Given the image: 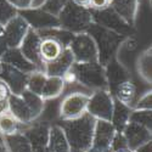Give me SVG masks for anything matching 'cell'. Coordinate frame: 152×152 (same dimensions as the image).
<instances>
[{"instance_id":"obj_3","label":"cell","mask_w":152,"mask_h":152,"mask_svg":"<svg viewBox=\"0 0 152 152\" xmlns=\"http://www.w3.org/2000/svg\"><path fill=\"white\" fill-rule=\"evenodd\" d=\"M86 33L93 38L97 49V62L104 67L113 57H116L119 45L125 39V37L108 31L94 22L88 28Z\"/></svg>"},{"instance_id":"obj_9","label":"cell","mask_w":152,"mask_h":152,"mask_svg":"<svg viewBox=\"0 0 152 152\" xmlns=\"http://www.w3.org/2000/svg\"><path fill=\"white\" fill-rule=\"evenodd\" d=\"M68 48L74 57V62L77 63L97 62L96 45L93 40V38L86 32L74 34Z\"/></svg>"},{"instance_id":"obj_29","label":"cell","mask_w":152,"mask_h":152,"mask_svg":"<svg viewBox=\"0 0 152 152\" xmlns=\"http://www.w3.org/2000/svg\"><path fill=\"white\" fill-rule=\"evenodd\" d=\"M45 80H46V74L43 71H40V69L34 71V72L28 74L27 88L26 89L29 90L31 93L35 94V95L40 96L42 90L44 88V84H45Z\"/></svg>"},{"instance_id":"obj_12","label":"cell","mask_w":152,"mask_h":152,"mask_svg":"<svg viewBox=\"0 0 152 152\" xmlns=\"http://www.w3.org/2000/svg\"><path fill=\"white\" fill-rule=\"evenodd\" d=\"M29 28L31 27L28 26V23L18 14L12 20H10L3 27V37L7 44V48H18Z\"/></svg>"},{"instance_id":"obj_19","label":"cell","mask_w":152,"mask_h":152,"mask_svg":"<svg viewBox=\"0 0 152 152\" xmlns=\"http://www.w3.org/2000/svg\"><path fill=\"white\" fill-rule=\"evenodd\" d=\"M74 65V57L69 48L63 49L62 54L53 62H49L43 67V72L48 77H63Z\"/></svg>"},{"instance_id":"obj_1","label":"cell","mask_w":152,"mask_h":152,"mask_svg":"<svg viewBox=\"0 0 152 152\" xmlns=\"http://www.w3.org/2000/svg\"><path fill=\"white\" fill-rule=\"evenodd\" d=\"M95 123L96 119L89 113H84L79 118L57 123L65 133L69 152H86L93 147Z\"/></svg>"},{"instance_id":"obj_15","label":"cell","mask_w":152,"mask_h":152,"mask_svg":"<svg viewBox=\"0 0 152 152\" xmlns=\"http://www.w3.org/2000/svg\"><path fill=\"white\" fill-rule=\"evenodd\" d=\"M122 134L125 139L128 150H130L133 152L140 146L145 145L146 142L152 141V130H148L147 128H145L142 125L130 123V122L126 124Z\"/></svg>"},{"instance_id":"obj_6","label":"cell","mask_w":152,"mask_h":152,"mask_svg":"<svg viewBox=\"0 0 152 152\" xmlns=\"http://www.w3.org/2000/svg\"><path fill=\"white\" fill-rule=\"evenodd\" d=\"M89 94L84 91H72L63 96L58 105L57 117L60 121H71L86 113Z\"/></svg>"},{"instance_id":"obj_7","label":"cell","mask_w":152,"mask_h":152,"mask_svg":"<svg viewBox=\"0 0 152 152\" xmlns=\"http://www.w3.org/2000/svg\"><path fill=\"white\" fill-rule=\"evenodd\" d=\"M113 104H115V99L107 89L91 91L86 105V113H89L95 119L111 122Z\"/></svg>"},{"instance_id":"obj_4","label":"cell","mask_w":152,"mask_h":152,"mask_svg":"<svg viewBox=\"0 0 152 152\" xmlns=\"http://www.w3.org/2000/svg\"><path fill=\"white\" fill-rule=\"evenodd\" d=\"M60 27L73 34L84 33L93 23L90 9L69 1L57 16Z\"/></svg>"},{"instance_id":"obj_8","label":"cell","mask_w":152,"mask_h":152,"mask_svg":"<svg viewBox=\"0 0 152 152\" xmlns=\"http://www.w3.org/2000/svg\"><path fill=\"white\" fill-rule=\"evenodd\" d=\"M90 11H91L94 23L99 24V26L104 27L108 31L115 32L122 37H125V38L134 37L135 28L129 26L126 22H124L110 6L104 10H99V11L90 10Z\"/></svg>"},{"instance_id":"obj_39","label":"cell","mask_w":152,"mask_h":152,"mask_svg":"<svg viewBox=\"0 0 152 152\" xmlns=\"http://www.w3.org/2000/svg\"><path fill=\"white\" fill-rule=\"evenodd\" d=\"M10 112V107H9V101L7 100H0V116L5 115V113Z\"/></svg>"},{"instance_id":"obj_33","label":"cell","mask_w":152,"mask_h":152,"mask_svg":"<svg viewBox=\"0 0 152 152\" xmlns=\"http://www.w3.org/2000/svg\"><path fill=\"white\" fill-rule=\"evenodd\" d=\"M71 0H44V3L42 4V9L49 14H51L54 16H58V14L62 11V9L65 7Z\"/></svg>"},{"instance_id":"obj_16","label":"cell","mask_w":152,"mask_h":152,"mask_svg":"<svg viewBox=\"0 0 152 152\" xmlns=\"http://www.w3.org/2000/svg\"><path fill=\"white\" fill-rule=\"evenodd\" d=\"M105 74L107 80V90L111 94L121 83L132 78V71L121 63L116 57H113L105 66Z\"/></svg>"},{"instance_id":"obj_17","label":"cell","mask_w":152,"mask_h":152,"mask_svg":"<svg viewBox=\"0 0 152 152\" xmlns=\"http://www.w3.org/2000/svg\"><path fill=\"white\" fill-rule=\"evenodd\" d=\"M116 133L117 132L111 122L96 119L93 136V148L99 151H106L111 148Z\"/></svg>"},{"instance_id":"obj_34","label":"cell","mask_w":152,"mask_h":152,"mask_svg":"<svg viewBox=\"0 0 152 152\" xmlns=\"http://www.w3.org/2000/svg\"><path fill=\"white\" fill-rule=\"evenodd\" d=\"M133 110H152V93L151 89L144 95L139 96Z\"/></svg>"},{"instance_id":"obj_10","label":"cell","mask_w":152,"mask_h":152,"mask_svg":"<svg viewBox=\"0 0 152 152\" xmlns=\"http://www.w3.org/2000/svg\"><path fill=\"white\" fill-rule=\"evenodd\" d=\"M24 21L28 23V26L34 31H43L48 28L60 27L58 18L49 12L44 11L42 7H31L27 10L18 11Z\"/></svg>"},{"instance_id":"obj_20","label":"cell","mask_w":152,"mask_h":152,"mask_svg":"<svg viewBox=\"0 0 152 152\" xmlns=\"http://www.w3.org/2000/svg\"><path fill=\"white\" fill-rule=\"evenodd\" d=\"M112 96L115 100L119 101L121 104L128 106L129 108H134L135 102L139 97L137 95V86L133 78L121 83L115 90L112 91Z\"/></svg>"},{"instance_id":"obj_11","label":"cell","mask_w":152,"mask_h":152,"mask_svg":"<svg viewBox=\"0 0 152 152\" xmlns=\"http://www.w3.org/2000/svg\"><path fill=\"white\" fill-rule=\"evenodd\" d=\"M40 43H42V37L39 35V33L29 28L28 33L20 44L18 49L24 56V58L33 63L38 69L43 71L44 65L40 58Z\"/></svg>"},{"instance_id":"obj_32","label":"cell","mask_w":152,"mask_h":152,"mask_svg":"<svg viewBox=\"0 0 152 152\" xmlns=\"http://www.w3.org/2000/svg\"><path fill=\"white\" fill-rule=\"evenodd\" d=\"M17 14H18V11L7 0H0V27H4Z\"/></svg>"},{"instance_id":"obj_46","label":"cell","mask_w":152,"mask_h":152,"mask_svg":"<svg viewBox=\"0 0 152 152\" xmlns=\"http://www.w3.org/2000/svg\"><path fill=\"white\" fill-rule=\"evenodd\" d=\"M121 152H133V151H130V150H124V151H121Z\"/></svg>"},{"instance_id":"obj_28","label":"cell","mask_w":152,"mask_h":152,"mask_svg":"<svg viewBox=\"0 0 152 152\" xmlns=\"http://www.w3.org/2000/svg\"><path fill=\"white\" fill-rule=\"evenodd\" d=\"M39 33V35L42 38H53V39L60 42L65 48H68L72 38L74 37L73 33L63 29L61 27H54V28H48V29H43V31H37Z\"/></svg>"},{"instance_id":"obj_23","label":"cell","mask_w":152,"mask_h":152,"mask_svg":"<svg viewBox=\"0 0 152 152\" xmlns=\"http://www.w3.org/2000/svg\"><path fill=\"white\" fill-rule=\"evenodd\" d=\"M135 68H136L139 77L151 86V83H152V49L151 46L146 48L136 57Z\"/></svg>"},{"instance_id":"obj_35","label":"cell","mask_w":152,"mask_h":152,"mask_svg":"<svg viewBox=\"0 0 152 152\" xmlns=\"http://www.w3.org/2000/svg\"><path fill=\"white\" fill-rule=\"evenodd\" d=\"M111 150L113 152H121V151H124V150H128L125 139H124L122 133H116L115 137H113L112 145H111Z\"/></svg>"},{"instance_id":"obj_26","label":"cell","mask_w":152,"mask_h":152,"mask_svg":"<svg viewBox=\"0 0 152 152\" xmlns=\"http://www.w3.org/2000/svg\"><path fill=\"white\" fill-rule=\"evenodd\" d=\"M130 113H132V108H129L128 106L121 104L119 101L115 100L111 123H112L113 126H115V129H116L117 133H122L123 129L126 126V124L129 123Z\"/></svg>"},{"instance_id":"obj_38","label":"cell","mask_w":152,"mask_h":152,"mask_svg":"<svg viewBox=\"0 0 152 152\" xmlns=\"http://www.w3.org/2000/svg\"><path fill=\"white\" fill-rule=\"evenodd\" d=\"M11 95L9 88L6 86V84L0 79V100H7L9 96Z\"/></svg>"},{"instance_id":"obj_31","label":"cell","mask_w":152,"mask_h":152,"mask_svg":"<svg viewBox=\"0 0 152 152\" xmlns=\"http://www.w3.org/2000/svg\"><path fill=\"white\" fill-rule=\"evenodd\" d=\"M129 122L152 130V110H132Z\"/></svg>"},{"instance_id":"obj_30","label":"cell","mask_w":152,"mask_h":152,"mask_svg":"<svg viewBox=\"0 0 152 152\" xmlns=\"http://www.w3.org/2000/svg\"><path fill=\"white\" fill-rule=\"evenodd\" d=\"M20 128H21V124L10 112L0 116V134L3 136L15 134L20 130Z\"/></svg>"},{"instance_id":"obj_13","label":"cell","mask_w":152,"mask_h":152,"mask_svg":"<svg viewBox=\"0 0 152 152\" xmlns=\"http://www.w3.org/2000/svg\"><path fill=\"white\" fill-rule=\"evenodd\" d=\"M0 79L6 84L11 94L21 95L27 88L28 74L1 62V67H0Z\"/></svg>"},{"instance_id":"obj_27","label":"cell","mask_w":152,"mask_h":152,"mask_svg":"<svg viewBox=\"0 0 152 152\" xmlns=\"http://www.w3.org/2000/svg\"><path fill=\"white\" fill-rule=\"evenodd\" d=\"M5 145L9 152H33V146L22 132H17L15 134H11L4 136Z\"/></svg>"},{"instance_id":"obj_36","label":"cell","mask_w":152,"mask_h":152,"mask_svg":"<svg viewBox=\"0 0 152 152\" xmlns=\"http://www.w3.org/2000/svg\"><path fill=\"white\" fill-rule=\"evenodd\" d=\"M7 1L14 6L17 11H22V10L31 9L33 6L34 0H7Z\"/></svg>"},{"instance_id":"obj_21","label":"cell","mask_w":152,"mask_h":152,"mask_svg":"<svg viewBox=\"0 0 152 152\" xmlns=\"http://www.w3.org/2000/svg\"><path fill=\"white\" fill-rule=\"evenodd\" d=\"M0 61L3 63H6V65H10L12 67L22 71L23 73H27V74H29L34 71H38V68L33 63H31L29 61L24 58V56L22 55L18 48H14V49L9 48L4 53V55L0 57Z\"/></svg>"},{"instance_id":"obj_22","label":"cell","mask_w":152,"mask_h":152,"mask_svg":"<svg viewBox=\"0 0 152 152\" xmlns=\"http://www.w3.org/2000/svg\"><path fill=\"white\" fill-rule=\"evenodd\" d=\"M46 148L49 152H69V147H68V142L65 136V133H63L62 128L57 123H54L50 126Z\"/></svg>"},{"instance_id":"obj_5","label":"cell","mask_w":152,"mask_h":152,"mask_svg":"<svg viewBox=\"0 0 152 152\" xmlns=\"http://www.w3.org/2000/svg\"><path fill=\"white\" fill-rule=\"evenodd\" d=\"M72 72L75 75V82L88 91H95L99 89H107V80L105 67L99 62L77 63L72 66Z\"/></svg>"},{"instance_id":"obj_18","label":"cell","mask_w":152,"mask_h":152,"mask_svg":"<svg viewBox=\"0 0 152 152\" xmlns=\"http://www.w3.org/2000/svg\"><path fill=\"white\" fill-rule=\"evenodd\" d=\"M110 7L124 22L135 28L139 9H140V0H111Z\"/></svg>"},{"instance_id":"obj_14","label":"cell","mask_w":152,"mask_h":152,"mask_svg":"<svg viewBox=\"0 0 152 152\" xmlns=\"http://www.w3.org/2000/svg\"><path fill=\"white\" fill-rule=\"evenodd\" d=\"M51 124L48 122H37L34 121L33 123L29 124H21L20 132H22L27 136L29 142L33 146V150L37 148H43L46 147L48 140H49V132Z\"/></svg>"},{"instance_id":"obj_2","label":"cell","mask_w":152,"mask_h":152,"mask_svg":"<svg viewBox=\"0 0 152 152\" xmlns=\"http://www.w3.org/2000/svg\"><path fill=\"white\" fill-rule=\"evenodd\" d=\"M7 101L10 113L22 125L38 121V118L44 113L45 101L39 95H35L27 89L21 95L11 94Z\"/></svg>"},{"instance_id":"obj_40","label":"cell","mask_w":152,"mask_h":152,"mask_svg":"<svg viewBox=\"0 0 152 152\" xmlns=\"http://www.w3.org/2000/svg\"><path fill=\"white\" fill-rule=\"evenodd\" d=\"M151 151H152V141L146 142L145 145H142L139 148H136L134 152H151Z\"/></svg>"},{"instance_id":"obj_44","label":"cell","mask_w":152,"mask_h":152,"mask_svg":"<svg viewBox=\"0 0 152 152\" xmlns=\"http://www.w3.org/2000/svg\"><path fill=\"white\" fill-rule=\"evenodd\" d=\"M86 152H113V151H112L111 148H108V150H106V151H99V150H95V148L91 147L89 151H86Z\"/></svg>"},{"instance_id":"obj_43","label":"cell","mask_w":152,"mask_h":152,"mask_svg":"<svg viewBox=\"0 0 152 152\" xmlns=\"http://www.w3.org/2000/svg\"><path fill=\"white\" fill-rule=\"evenodd\" d=\"M43 3H44V0H34V3H33V6H32V7H40Z\"/></svg>"},{"instance_id":"obj_41","label":"cell","mask_w":152,"mask_h":152,"mask_svg":"<svg viewBox=\"0 0 152 152\" xmlns=\"http://www.w3.org/2000/svg\"><path fill=\"white\" fill-rule=\"evenodd\" d=\"M72 3H74V4H77V5H79V6H84V7H88L89 6V0H71ZM89 9V7H88Z\"/></svg>"},{"instance_id":"obj_25","label":"cell","mask_w":152,"mask_h":152,"mask_svg":"<svg viewBox=\"0 0 152 152\" xmlns=\"http://www.w3.org/2000/svg\"><path fill=\"white\" fill-rule=\"evenodd\" d=\"M65 90H66V84L61 77H48L46 75V80L42 90L40 97L44 101L56 100L65 93Z\"/></svg>"},{"instance_id":"obj_45","label":"cell","mask_w":152,"mask_h":152,"mask_svg":"<svg viewBox=\"0 0 152 152\" xmlns=\"http://www.w3.org/2000/svg\"><path fill=\"white\" fill-rule=\"evenodd\" d=\"M33 152H49V151H48L46 147H43V148H37V150H34Z\"/></svg>"},{"instance_id":"obj_42","label":"cell","mask_w":152,"mask_h":152,"mask_svg":"<svg viewBox=\"0 0 152 152\" xmlns=\"http://www.w3.org/2000/svg\"><path fill=\"white\" fill-rule=\"evenodd\" d=\"M0 152H9L6 145H5V141H4V136L0 134Z\"/></svg>"},{"instance_id":"obj_37","label":"cell","mask_w":152,"mask_h":152,"mask_svg":"<svg viewBox=\"0 0 152 152\" xmlns=\"http://www.w3.org/2000/svg\"><path fill=\"white\" fill-rule=\"evenodd\" d=\"M111 0H89V7L93 11H99V10H104L110 6Z\"/></svg>"},{"instance_id":"obj_24","label":"cell","mask_w":152,"mask_h":152,"mask_svg":"<svg viewBox=\"0 0 152 152\" xmlns=\"http://www.w3.org/2000/svg\"><path fill=\"white\" fill-rule=\"evenodd\" d=\"M63 46L60 42L53 39V38H42L40 43V58L43 65L55 61L63 51Z\"/></svg>"}]
</instances>
